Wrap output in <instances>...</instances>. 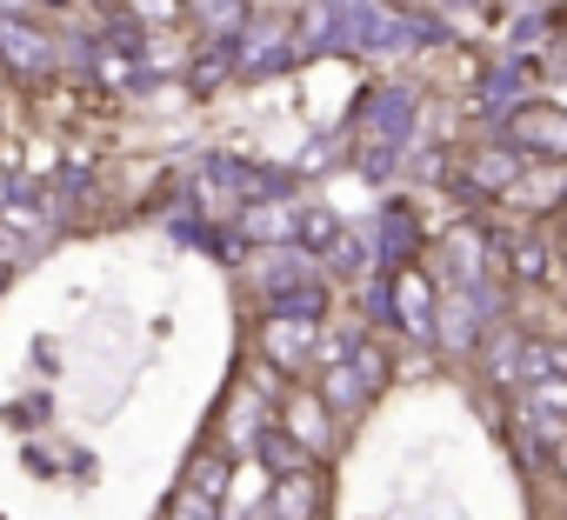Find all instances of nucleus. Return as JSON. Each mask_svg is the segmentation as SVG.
Segmentation results:
<instances>
[{
	"label": "nucleus",
	"instance_id": "nucleus-3",
	"mask_svg": "<svg viewBox=\"0 0 567 520\" xmlns=\"http://www.w3.org/2000/svg\"><path fill=\"white\" fill-rule=\"evenodd\" d=\"M280 427H288L308 454H328L334 447V407L321 394H308V387H295L288 401H280Z\"/></svg>",
	"mask_w": 567,
	"mask_h": 520
},
{
	"label": "nucleus",
	"instance_id": "nucleus-11",
	"mask_svg": "<svg viewBox=\"0 0 567 520\" xmlns=\"http://www.w3.org/2000/svg\"><path fill=\"white\" fill-rule=\"evenodd\" d=\"M434 314H447V321H434V341L441 347H474V294H447V301H434Z\"/></svg>",
	"mask_w": 567,
	"mask_h": 520
},
{
	"label": "nucleus",
	"instance_id": "nucleus-12",
	"mask_svg": "<svg viewBox=\"0 0 567 520\" xmlns=\"http://www.w3.org/2000/svg\"><path fill=\"white\" fill-rule=\"evenodd\" d=\"M507 274H514L520 288H547V281H554V253H547L540 240H520L514 260H507Z\"/></svg>",
	"mask_w": 567,
	"mask_h": 520
},
{
	"label": "nucleus",
	"instance_id": "nucleus-13",
	"mask_svg": "<svg viewBox=\"0 0 567 520\" xmlns=\"http://www.w3.org/2000/svg\"><path fill=\"white\" fill-rule=\"evenodd\" d=\"M520 407H527V414H547V420H567V374L527 381V387H520Z\"/></svg>",
	"mask_w": 567,
	"mask_h": 520
},
{
	"label": "nucleus",
	"instance_id": "nucleus-16",
	"mask_svg": "<svg viewBox=\"0 0 567 520\" xmlns=\"http://www.w3.org/2000/svg\"><path fill=\"white\" fill-rule=\"evenodd\" d=\"M174 520H214V500H200V493H181V500H174Z\"/></svg>",
	"mask_w": 567,
	"mask_h": 520
},
{
	"label": "nucleus",
	"instance_id": "nucleus-8",
	"mask_svg": "<svg viewBox=\"0 0 567 520\" xmlns=\"http://www.w3.org/2000/svg\"><path fill=\"white\" fill-rule=\"evenodd\" d=\"M315 513H321V474H280L274 520H315Z\"/></svg>",
	"mask_w": 567,
	"mask_h": 520
},
{
	"label": "nucleus",
	"instance_id": "nucleus-7",
	"mask_svg": "<svg viewBox=\"0 0 567 520\" xmlns=\"http://www.w3.org/2000/svg\"><path fill=\"white\" fill-rule=\"evenodd\" d=\"M254 454H260L267 467H280V474H315V454H308V447H301L288 427H280V420H267V427H260Z\"/></svg>",
	"mask_w": 567,
	"mask_h": 520
},
{
	"label": "nucleus",
	"instance_id": "nucleus-17",
	"mask_svg": "<svg viewBox=\"0 0 567 520\" xmlns=\"http://www.w3.org/2000/svg\"><path fill=\"white\" fill-rule=\"evenodd\" d=\"M554 253H560V268H567V233H560V247H554Z\"/></svg>",
	"mask_w": 567,
	"mask_h": 520
},
{
	"label": "nucleus",
	"instance_id": "nucleus-10",
	"mask_svg": "<svg viewBox=\"0 0 567 520\" xmlns=\"http://www.w3.org/2000/svg\"><path fill=\"white\" fill-rule=\"evenodd\" d=\"M267 314H295V321H328V281H321V274L295 281L288 294H274V301H267Z\"/></svg>",
	"mask_w": 567,
	"mask_h": 520
},
{
	"label": "nucleus",
	"instance_id": "nucleus-4",
	"mask_svg": "<svg viewBox=\"0 0 567 520\" xmlns=\"http://www.w3.org/2000/svg\"><path fill=\"white\" fill-rule=\"evenodd\" d=\"M434 281L421 268H394V321L414 334V341H434Z\"/></svg>",
	"mask_w": 567,
	"mask_h": 520
},
{
	"label": "nucleus",
	"instance_id": "nucleus-9",
	"mask_svg": "<svg viewBox=\"0 0 567 520\" xmlns=\"http://www.w3.org/2000/svg\"><path fill=\"white\" fill-rule=\"evenodd\" d=\"M321 401H328L334 414H354V407H368L374 394H368V381L354 374V361H328V367H321Z\"/></svg>",
	"mask_w": 567,
	"mask_h": 520
},
{
	"label": "nucleus",
	"instance_id": "nucleus-1",
	"mask_svg": "<svg viewBox=\"0 0 567 520\" xmlns=\"http://www.w3.org/2000/svg\"><path fill=\"white\" fill-rule=\"evenodd\" d=\"M315 327H321V321L267 314V321L254 327V347H260V361H267V367H288V374H301V367H315Z\"/></svg>",
	"mask_w": 567,
	"mask_h": 520
},
{
	"label": "nucleus",
	"instance_id": "nucleus-15",
	"mask_svg": "<svg viewBox=\"0 0 567 520\" xmlns=\"http://www.w3.org/2000/svg\"><path fill=\"white\" fill-rule=\"evenodd\" d=\"M187 474H194L187 493H200V500H220V493H227V460H220V454H200Z\"/></svg>",
	"mask_w": 567,
	"mask_h": 520
},
{
	"label": "nucleus",
	"instance_id": "nucleus-5",
	"mask_svg": "<svg viewBox=\"0 0 567 520\" xmlns=\"http://www.w3.org/2000/svg\"><path fill=\"white\" fill-rule=\"evenodd\" d=\"M520 174H527V154H520V147H481V154L461 160V180H467L474 194H494V200H501Z\"/></svg>",
	"mask_w": 567,
	"mask_h": 520
},
{
	"label": "nucleus",
	"instance_id": "nucleus-6",
	"mask_svg": "<svg viewBox=\"0 0 567 520\" xmlns=\"http://www.w3.org/2000/svg\"><path fill=\"white\" fill-rule=\"evenodd\" d=\"M240 227H247V240H301V207H288V200H247Z\"/></svg>",
	"mask_w": 567,
	"mask_h": 520
},
{
	"label": "nucleus",
	"instance_id": "nucleus-2",
	"mask_svg": "<svg viewBox=\"0 0 567 520\" xmlns=\"http://www.w3.org/2000/svg\"><path fill=\"white\" fill-rule=\"evenodd\" d=\"M507 134H514V147H520L527 160H554V167H567V114H554V107H527L520 121H507Z\"/></svg>",
	"mask_w": 567,
	"mask_h": 520
},
{
	"label": "nucleus",
	"instance_id": "nucleus-14",
	"mask_svg": "<svg viewBox=\"0 0 567 520\" xmlns=\"http://www.w3.org/2000/svg\"><path fill=\"white\" fill-rule=\"evenodd\" d=\"M0 41H8V61H14V74H41L48 67V41L41 34H28V28H0Z\"/></svg>",
	"mask_w": 567,
	"mask_h": 520
},
{
	"label": "nucleus",
	"instance_id": "nucleus-18",
	"mask_svg": "<svg viewBox=\"0 0 567 520\" xmlns=\"http://www.w3.org/2000/svg\"><path fill=\"white\" fill-rule=\"evenodd\" d=\"M560 200H567V187H560Z\"/></svg>",
	"mask_w": 567,
	"mask_h": 520
}]
</instances>
